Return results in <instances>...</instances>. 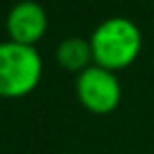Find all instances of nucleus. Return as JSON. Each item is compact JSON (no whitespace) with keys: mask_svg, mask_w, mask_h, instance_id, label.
Returning <instances> with one entry per match:
<instances>
[{"mask_svg":"<svg viewBox=\"0 0 154 154\" xmlns=\"http://www.w3.org/2000/svg\"><path fill=\"white\" fill-rule=\"evenodd\" d=\"M42 78V59L36 47L13 40L0 42V97L30 95Z\"/></svg>","mask_w":154,"mask_h":154,"instance_id":"obj_2","label":"nucleus"},{"mask_svg":"<svg viewBox=\"0 0 154 154\" xmlns=\"http://www.w3.org/2000/svg\"><path fill=\"white\" fill-rule=\"evenodd\" d=\"M76 97L93 114H110L122 99V89L116 72L101 66H91L76 78Z\"/></svg>","mask_w":154,"mask_h":154,"instance_id":"obj_3","label":"nucleus"},{"mask_svg":"<svg viewBox=\"0 0 154 154\" xmlns=\"http://www.w3.org/2000/svg\"><path fill=\"white\" fill-rule=\"evenodd\" d=\"M89 42H91L95 66H101L112 72H120L139 57L143 38L135 21L116 15L101 21L93 30Z\"/></svg>","mask_w":154,"mask_h":154,"instance_id":"obj_1","label":"nucleus"},{"mask_svg":"<svg viewBox=\"0 0 154 154\" xmlns=\"http://www.w3.org/2000/svg\"><path fill=\"white\" fill-rule=\"evenodd\" d=\"M49 28V17L47 11L34 2V0H23L17 2L9 15H7V34L9 40L19 42V45H28L34 47Z\"/></svg>","mask_w":154,"mask_h":154,"instance_id":"obj_4","label":"nucleus"},{"mask_svg":"<svg viewBox=\"0 0 154 154\" xmlns=\"http://www.w3.org/2000/svg\"><path fill=\"white\" fill-rule=\"evenodd\" d=\"M57 63L68 70V72H85L87 68L93 66V51H91V42L85 38H66L63 42H59L57 51H55Z\"/></svg>","mask_w":154,"mask_h":154,"instance_id":"obj_5","label":"nucleus"}]
</instances>
